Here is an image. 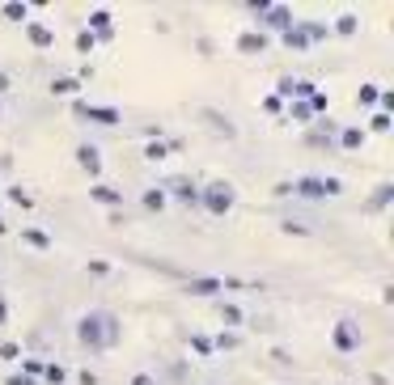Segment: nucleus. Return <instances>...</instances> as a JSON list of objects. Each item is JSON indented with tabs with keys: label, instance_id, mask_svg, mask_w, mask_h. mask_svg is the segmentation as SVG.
<instances>
[{
	"label": "nucleus",
	"instance_id": "1",
	"mask_svg": "<svg viewBox=\"0 0 394 385\" xmlns=\"http://www.w3.org/2000/svg\"><path fill=\"white\" fill-rule=\"evenodd\" d=\"M208 208H216V212H225V208H229V191H221V186H216V191L208 195Z\"/></svg>",
	"mask_w": 394,
	"mask_h": 385
},
{
	"label": "nucleus",
	"instance_id": "2",
	"mask_svg": "<svg viewBox=\"0 0 394 385\" xmlns=\"http://www.w3.org/2000/svg\"><path fill=\"white\" fill-rule=\"evenodd\" d=\"M335 343H340V348H352V343H357V339H352V326H340V339H335Z\"/></svg>",
	"mask_w": 394,
	"mask_h": 385
},
{
	"label": "nucleus",
	"instance_id": "3",
	"mask_svg": "<svg viewBox=\"0 0 394 385\" xmlns=\"http://www.w3.org/2000/svg\"><path fill=\"white\" fill-rule=\"evenodd\" d=\"M81 161H85V165L93 170V165H98V153H93V148H81Z\"/></svg>",
	"mask_w": 394,
	"mask_h": 385
}]
</instances>
